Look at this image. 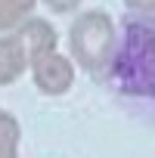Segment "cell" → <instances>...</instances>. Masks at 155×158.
Segmentation results:
<instances>
[{"label": "cell", "mask_w": 155, "mask_h": 158, "mask_svg": "<svg viewBox=\"0 0 155 158\" xmlns=\"http://www.w3.org/2000/svg\"><path fill=\"white\" fill-rule=\"evenodd\" d=\"M28 50V68L34 77V87L44 96H62L74 84V65L59 53V34L47 19H25L16 28Z\"/></svg>", "instance_id": "cell-1"}, {"label": "cell", "mask_w": 155, "mask_h": 158, "mask_svg": "<svg viewBox=\"0 0 155 158\" xmlns=\"http://www.w3.org/2000/svg\"><path fill=\"white\" fill-rule=\"evenodd\" d=\"M124 6L136 16H152L155 13V0H124Z\"/></svg>", "instance_id": "cell-7"}, {"label": "cell", "mask_w": 155, "mask_h": 158, "mask_svg": "<svg viewBox=\"0 0 155 158\" xmlns=\"http://www.w3.org/2000/svg\"><path fill=\"white\" fill-rule=\"evenodd\" d=\"M19 139H22V127L16 115L0 109V158H19Z\"/></svg>", "instance_id": "cell-6"}, {"label": "cell", "mask_w": 155, "mask_h": 158, "mask_svg": "<svg viewBox=\"0 0 155 158\" xmlns=\"http://www.w3.org/2000/svg\"><path fill=\"white\" fill-rule=\"evenodd\" d=\"M68 47L74 62L87 74H103L115 56V22L106 10H87L74 16L68 28Z\"/></svg>", "instance_id": "cell-3"}, {"label": "cell", "mask_w": 155, "mask_h": 158, "mask_svg": "<svg viewBox=\"0 0 155 158\" xmlns=\"http://www.w3.org/2000/svg\"><path fill=\"white\" fill-rule=\"evenodd\" d=\"M37 0H0V31H16L25 19H31Z\"/></svg>", "instance_id": "cell-5"}, {"label": "cell", "mask_w": 155, "mask_h": 158, "mask_svg": "<svg viewBox=\"0 0 155 158\" xmlns=\"http://www.w3.org/2000/svg\"><path fill=\"white\" fill-rule=\"evenodd\" d=\"M44 3L53 10V13H74L81 6V0H44Z\"/></svg>", "instance_id": "cell-8"}, {"label": "cell", "mask_w": 155, "mask_h": 158, "mask_svg": "<svg viewBox=\"0 0 155 158\" xmlns=\"http://www.w3.org/2000/svg\"><path fill=\"white\" fill-rule=\"evenodd\" d=\"M28 71V50H25V40L22 34L16 31H6L0 37V87L6 84H16L19 77Z\"/></svg>", "instance_id": "cell-4"}, {"label": "cell", "mask_w": 155, "mask_h": 158, "mask_svg": "<svg viewBox=\"0 0 155 158\" xmlns=\"http://www.w3.org/2000/svg\"><path fill=\"white\" fill-rule=\"evenodd\" d=\"M112 71L124 93H149L155 81V13L146 16V22H130L124 28V44L115 47Z\"/></svg>", "instance_id": "cell-2"}]
</instances>
